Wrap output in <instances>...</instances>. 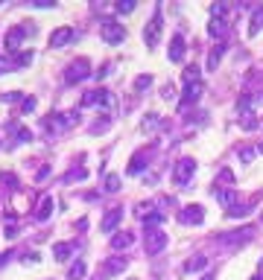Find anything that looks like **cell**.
<instances>
[{"instance_id":"6da1fadb","label":"cell","mask_w":263,"mask_h":280,"mask_svg":"<svg viewBox=\"0 0 263 280\" xmlns=\"http://www.w3.org/2000/svg\"><path fill=\"white\" fill-rule=\"evenodd\" d=\"M167 242H170V236L164 231H158V228H149V231L144 233V248H146V254L149 257L161 254V251L167 248Z\"/></svg>"},{"instance_id":"7a4b0ae2","label":"cell","mask_w":263,"mask_h":280,"mask_svg":"<svg viewBox=\"0 0 263 280\" xmlns=\"http://www.w3.org/2000/svg\"><path fill=\"white\" fill-rule=\"evenodd\" d=\"M100 35H103L106 44H120V41L126 38V26L117 23V21H111V18H106V21H100Z\"/></svg>"},{"instance_id":"3957f363","label":"cell","mask_w":263,"mask_h":280,"mask_svg":"<svg viewBox=\"0 0 263 280\" xmlns=\"http://www.w3.org/2000/svg\"><path fill=\"white\" fill-rule=\"evenodd\" d=\"M161 29H164V18H161V9H155L152 21L146 23V29H144V41H146V47H155L158 41H161Z\"/></svg>"},{"instance_id":"277c9868","label":"cell","mask_w":263,"mask_h":280,"mask_svg":"<svg viewBox=\"0 0 263 280\" xmlns=\"http://www.w3.org/2000/svg\"><path fill=\"white\" fill-rule=\"evenodd\" d=\"M71 41H76V29L73 26H59V29L50 32V47L53 50H61V47L71 44Z\"/></svg>"},{"instance_id":"5b68a950","label":"cell","mask_w":263,"mask_h":280,"mask_svg":"<svg viewBox=\"0 0 263 280\" xmlns=\"http://www.w3.org/2000/svg\"><path fill=\"white\" fill-rule=\"evenodd\" d=\"M193 172H196V163H193L190 158H181V161L176 163V169H173V181L179 187H184L193 178Z\"/></svg>"},{"instance_id":"8992f818","label":"cell","mask_w":263,"mask_h":280,"mask_svg":"<svg viewBox=\"0 0 263 280\" xmlns=\"http://www.w3.org/2000/svg\"><path fill=\"white\" fill-rule=\"evenodd\" d=\"M82 105H88V108H108V105H111V93H108L106 88L88 91V93L82 96Z\"/></svg>"},{"instance_id":"52a82bcc","label":"cell","mask_w":263,"mask_h":280,"mask_svg":"<svg viewBox=\"0 0 263 280\" xmlns=\"http://www.w3.org/2000/svg\"><path fill=\"white\" fill-rule=\"evenodd\" d=\"M88 76H91V70H88V61H85V58H76L71 67H68V73H64V82H68V85H76V82L88 79Z\"/></svg>"},{"instance_id":"ba28073f","label":"cell","mask_w":263,"mask_h":280,"mask_svg":"<svg viewBox=\"0 0 263 280\" xmlns=\"http://www.w3.org/2000/svg\"><path fill=\"white\" fill-rule=\"evenodd\" d=\"M179 222L181 225H202L205 222V207L202 204H187V207H181Z\"/></svg>"},{"instance_id":"9c48e42d","label":"cell","mask_w":263,"mask_h":280,"mask_svg":"<svg viewBox=\"0 0 263 280\" xmlns=\"http://www.w3.org/2000/svg\"><path fill=\"white\" fill-rule=\"evenodd\" d=\"M29 32H32V29H29L26 23H21V26H12V29L6 32V50H9V53H15V50L21 47V41H24Z\"/></svg>"},{"instance_id":"30bf717a","label":"cell","mask_w":263,"mask_h":280,"mask_svg":"<svg viewBox=\"0 0 263 280\" xmlns=\"http://www.w3.org/2000/svg\"><path fill=\"white\" fill-rule=\"evenodd\" d=\"M211 196L216 198V201H219V204H225V207H234V204H237V187H214V193H211Z\"/></svg>"},{"instance_id":"8fae6325","label":"cell","mask_w":263,"mask_h":280,"mask_svg":"<svg viewBox=\"0 0 263 280\" xmlns=\"http://www.w3.org/2000/svg\"><path fill=\"white\" fill-rule=\"evenodd\" d=\"M202 91H205V88H202V82H193V85H184V96H181V111L199 102V96H202Z\"/></svg>"},{"instance_id":"7c38bea8","label":"cell","mask_w":263,"mask_h":280,"mask_svg":"<svg viewBox=\"0 0 263 280\" xmlns=\"http://www.w3.org/2000/svg\"><path fill=\"white\" fill-rule=\"evenodd\" d=\"M251 233H254V228H243V231H228L219 236V242L222 245H237V242H246V239H251Z\"/></svg>"},{"instance_id":"4fadbf2b","label":"cell","mask_w":263,"mask_h":280,"mask_svg":"<svg viewBox=\"0 0 263 280\" xmlns=\"http://www.w3.org/2000/svg\"><path fill=\"white\" fill-rule=\"evenodd\" d=\"M184 53H187V47H184V38H181V35H173V41H170V61H176V64H179V61H184Z\"/></svg>"},{"instance_id":"5bb4252c","label":"cell","mask_w":263,"mask_h":280,"mask_svg":"<svg viewBox=\"0 0 263 280\" xmlns=\"http://www.w3.org/2000/svg\"><path fill=\"white\" fill-rule=\"evenodd\" d=\"M120 219H123V207H111L106 213L103 225H100V228H103V233H114V228L120 225Z\"/></svg>"},{"instance_id":"9a60e30c","label":"cell","mask_w":263,"mask_h":280,"mask_svg":"<svg viewBox=\"0 0 263 280\" xmlns=\"http://www.w3.org/2000/svg\"><path fill=\"white\" fill-rule=\"evenodd\" d=\"M129 266V260L126 257H108L106 260V266H103V271L106 274H123V268Z\"/></svg>"},{"instance_id":"2e32d148","label":"cell","mask_w":263,"mask_h":280,"mask_svg":"<svg viewBox=\"0 0 263 280\" xmlns=\"http://www.w3.org/2000/svg\"><path fill=\"white\" fill-rule=\"evenodd\" d=\"M132 242H135V236H132L129 231H120L111 236V248L114 251H126V248H132Z\"/></svg>"},{"instance_id":"e0dca14e","label":"cell","mask_w":263,"mask_h":280,"mask_svg":"<svg viewBox=\"0 0 263 280\" xmlns=\"http://www.w3.org/2000/svg\"><path fill=\"white\" fill-rule=\"evenodd\" d=\"M208 32L222 41V38L228 35V21H225V18H214V21H211V26H208Z\"/></svg>"},{"instance_id":"ac0fdd59","label":"cell","mask_w":263,"mask_h":280,"mask_svg":"<svg viewBox=\"0 0 263 280\" xmlns=\"http://www.w3.org/2000/svg\"><path fill=\"white\" fill-rule=\"evenodd\" d=\"M50 213H53V196H44L41 198V204L36 207V222L50 219Z\"/></svg>"},{"instance_id":"d6986e66","label":"cell","mask_w":263,"mask_h":280,"mask_svg":"<svg viewBox=\"0 0 263 280\" xmlns=\"http://www.w3.org/2000/svg\"><path fill=\"white\" fill-rule=\"evenodd\" d=\"M222 56H225V44L219 41V44L211 50V56H208V70H216V64L222 61Z\"/></svg>"},{"instance_id":"ffe728a7","label":"cell","mask_w":263,"mask_h":280,"mask_svg":"<svg viewBox=\"0 0 263 280\" xmlns=\"http://www.w3.org/2000/svg\"><path fill=\"white\" fill-rule=\"evenodd\" d=\"M263 29V6H254L251 12V26H249V35H257Z\"/></svg>"},{"instance_id":"44dd1931","label":"cell","mask_w":263,"mask_h":280,"mask_svg":"<svg viewBox=\"0 0 263 280\" xmlns=\"http://www.w3.org/2000/svg\"><path fill=\"white\" fill-rule=\"evenodd\" d=\"M208 266V257H190V260H187V263H184V271H187V274H193V271H202V268Z\"/></svg>"},{"instance_id":"7402d4cb","label":"cell","mask_w":263,"mask_h":280,"mask_svg":"<svg viewBox=\"0 0 263 280\" xmlns=\"http://www.w3.org/2000/svg\"><path fill=\"white\" fill-rule=\"evenodd\" d=\"M71 251H73L71 242H56V245H53V257H56V260H68Z\"/></svg>"},{"instance_id":"603a6c76","label":"cell","mask_w":263,"mask_h":280,"mask_svg":"<svg viewBox=\"0 0 263 280\" xmlns=\"http://www.w3.org/2000/svg\"><path fill=\"white\" fill-rule=\"evenodd\" d=\"M225 216L228 219H246L249 216V204H234V207L225 210Z\"/></svg>"},{"instance_id":"cb8c5ba5","label":"cell","mask_w":263,"mask_h":280,"mask_svg":"<svg viewBox=\"0 0 263 280\" xmlns=\"http://www.w3.org/2000/svg\"><path fill=\"white\" fill-rule=\"evenodd\" d=\"M181 79H184V85H193V82H202V70H199L196 64H193V67H187V70H184V76H181Z\"/></svg>"},{"instance_id":"d4e9b609","label":"cell","mask_w":263,"mask_h":280,"mask_svg":"<svg viewBox=\"0 0 263 280\" xmlns=\"http://www.w3.org/2000/svg\"><path fill=\"white\" fill-rule=\"evenodd\" d=\"M68 277H71V280H82V277H85V263H82V260H76V263L71 266Z\"/></svg>"},{"instance_id":"484cf974","label":"cell","mask_w":263,"mask_h":280,"mask_svg":"<svg viewBox=\"0 0 263 280\" xmlns=\"http://www.w3.org/2000/svg\"><path fill=\"white\" fill-rule=\"evenodd\" d=\"M88 178V169H82V166H73L71 172L64 175V181H85Z\"/></svg>"},{"instance_id":"4316f807","label":"cell","mask_w":263,"mask_h":280,"mask_svg":"<svg viewBox=\"0 0 263 280\" xmlns=\"http://www.w3.org/2000/svg\"><path fill=\"white\" fill-rule=\"evenodd\" d=\"M240 126L246 128V131H251V128H257V126H260V120H257V117H254V114L249 111V114H243V123H240Z\"/></svg>"},{"instance_id":"83f0119b","label":"cell","mask_w":263,"mask_h":280,"mask_svg":"<svg viewBox=\"0 0 263 280\" xmlns=\"http://www.w3.org/2000/svg\"><path fill=\"white\" fill-rule=\"evenodd\" d=\"M15 236H18V219L9 216V219H6V239H15Z\"/></svg>"},{"instance_id":"f1b7e54d","label":"cell","mask_w":263,"mask_h":280,"mask_svg":"<svg viewBox=\"0 0 263 280\" xmlns=\"http://www.w3.org/2000/svg\"><path fill=\"white\" fill-rule=\"evenodd\" d=\"M254 155H257V149L243 146V149H240V161H243V163H251V161H254Z\"/></svg>"},{"instance_id":"f546056e","label":"cell","mask_w":263,"mask_h":280,"mask_svg":"<svg viewBox=\"0 0 263 280\" xmlns=\"http://www.w3.org/2000/svg\"><path fill=\"white\" fill-rule=\"evenodd\" d=\"M120 190V175H108L106 178V193H117Z\"/></svg>"},{"instance_id":"4dcf8cb0","label":"cell","mask_w":263,"mask_h":280,"mask_svg":"<svg viewBox=\"0 0 263 280\" xmlns=\"http://www.w3.org/2000/svg\"><path fill=\"white\" fill-rule=\"evenodd\" d=\"M149 85H152V76H149V73H146V76H138V79H135V91H146Z\"/></svg>"},{"instance_id":"1f68e13d","label":"cell","mask_w":263,"mask_h":280,"mask_svg":"<svg viewBox=\"0 0 263 280\" xmlns=\"http://www.w3.org/2000/svg\"><path fill=\"white\" fill-rule=\"evenodd\" d=\"M36 96H24V99H21V111H24V114H29V111H36Z\"/></svg>"},{"instance_id":"d6a6232c","label":"cell","mask_w":263,"mask_h":280,"mask_svg":"<svg viewBox=\"0 0 263 280\" xmlns=\"http://www.w3.org/2000/svg\"><path fill=\"white\" fill-rule=\"evenodd\" d=\"M32 61V53H18V58H15V67H26Z\"/></svg>"},{"instance_id":"836d02e7","label":"cell","mask_w":263,"mask_h":280,"mask_svg":"<svg viewBox=\"0 0 263 280\" xmlns=\"http://www.w3.org/2000/svg\"><path fill=\"white\" fill-rule=\"evenodd\" d=\"M15 134H18L21 143H29V140H32V131H29V128H15Z\"/></svg>"},{"instance_id":"e575fe53","label":"cell","mask_w":263,"mask_h":280,"mask_svg":"<svg viewBox=\"0 0 263 280\" xmlns=\"http://www.w3.org/2000/svg\"><path fill=\"white\" fill-rule=\"evenodd\" d=\"M21 99V93L18 91H9V93H0V102H18Z\"/></svg>"},{"instance_id":"d590c367","label":"cell","mask_w":263,"mask_h":280,"mask_svg":"<svg viewBox=\"0 0 263 280\" xmlns=\"http://www.w3.org/2000/svg\"><path fill=\"white\" fill-rule=\"evenodd\" d=\"M219 181H225V184H234V172H231V169H219Z\"/></svg>"},{"instance_id":"8d00e7d4","label":"cell","mask_w":263,"mask_h":280,"mask_svg":"<svg viewBox=\"0 0 263 280\" xmlns=\"http://www.w3.org/2000/svg\"><path fill=\"white\" fill-rule=\"evenodd\" d=\"M114 9H117L120 15H129V12H135V3H117Z\"/></svg>"},{"instance_id":"74e56055","label":"cell","mask_w":263,"mask_h":280,"mask_svg":"<svg viewBox=\"0 0 263 280\" xmlns=\"http://www.w3.org/2000/svg\"><path fill=\"white\" fill-rule=\"evenodd\" d=\"M155 126H158V114H149L144 120V128H155Z\"/></svg>"},{"instance_id":"f35d334b","label":"cell","mask_w":263,"mask_h":280,"mask_svg":"<svg viewBox=\"0 0 263 280\" xmlns=\"http://www.w3.org/2000/svg\"><path fill=\"white\" fill-rule=\"evenodd\" d=\"M164 99H176V88H173V85L164 88Z\"/></svg>"},{"instance_id":"ab89813d","label":"cell","mask_w":263,"mask_h":280,"mask_svg":"<svg viewBox=\"0 0 263 280\" xmlns=\"http://www.w3.org/2000/svg\"><path fill=\"white\" fill-rule=\"evenodd\" d=\"M257 155H263V143H257Z\"/></svg>"},{"instance_id":"60d3db41","label":"cell","mask_w":263,"mask_h":280,"mask_svg":"<svg viewBox=\"0 0 263 280\" xmlns=\"http://www.w3.org/2000/svg\"><path fill=\"white\" fill-rule=\"evenodd\" d=\"M202 280H214V274H205V277Z\"/></svg>"},{"instance_id":"b9f144b4","label":"cell","mask_w":263,"mask_h":280,"mask_svg":"<svg viewBox=\"0 0 263 280\" xmlns=\"http://www.w3.org/2000/svg\"><path fill=\"white\" fill-rule=\"evenodd\" d=\"M3 67H6V64H3V61H0V73H3Z\"/></svg>"}]
</instances>
